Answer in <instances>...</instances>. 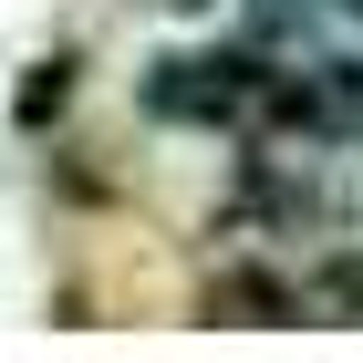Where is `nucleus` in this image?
Here are the masks:
<instances>
[{
    "label": "nucleus",
    "mask_w": 363,
    "mask_h": 363,
    "mask_svg": "<svg viewBox=\"0 0 363 363\" xmlns=\"http://www.w3.org/2000/svg\"><path fill=\"white\" fill-rule=\"evenodd\" d=\"M270 84H280V62H259V52H177L145 73V114H167V125H259Z\"/></svg>",
    "instance_id": "obj_1"
},
{
    "label": "nucleus",
    "mask_w": 363,
    "mask_h": 363,
    "mask_svg": "<svg viewBox=\"0 0 363 363\" xmlns=\"http://www.w3.org/2000/svg\"><path fill=\"white\" fill-rule=\"evenodd\" d=\"M197 311L208 322H250V333H291V322H311V291L280 280V270H259V259H239V270H208Z\"/></svg>",
    "instance_id": "obj_2"
},
{
    "label": "nucleus",
    "mask_w": 363,
    "mask_h": 363,
    "mask_svg": "<svg viewBox=\"0 0 363 363\" xmlns=\"http://www.w3.org/2000/svg\"><path fill=\"white\" fill-rule=\"evenodd\" d=\"M301 291H311V322H363V250H333Z\"/></svg>",
    "instance_id": "obj_3"
},
{
    "label": "nucleus",
    "mask_w": 363,
    "mask_h": 363,
    "mask_svg": "<svg viewBox=\"0 0 363 363\" xmlns=\"http://www.w3.org/2000/svg\"><path fill=\"white\" fill-rule=\"evenodd\" d=\"M167 11H208V0H167Z\"/></svg>",
    "instance_id": "obj_4"
}]
</instances>
